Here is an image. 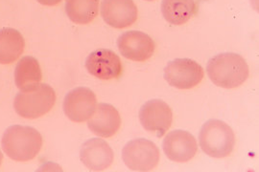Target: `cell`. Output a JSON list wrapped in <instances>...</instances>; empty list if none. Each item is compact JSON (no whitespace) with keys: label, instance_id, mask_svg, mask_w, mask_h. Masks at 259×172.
Returning <instances> with one entry per match:
<instances>
[{"label":"cell","instance_id":"obj_1","mask_svg":"<svg viewBox=\"0 0 259 172\" xmlns=\"http://www.w3.org/2000/svg\"><path fill=\"white\" fill-rule=\"evenodd\" d=\"M206 72L210 81L217 86L232 89L247 81L250 70L247 62L235 53H223L211 58Z\"/></svg>","mask_w":259,"mask_h":172},{"label":"cell","instance_id":"obj_2","mask_svg":"<svg viewBox=\"0 0 259 172\" xmlns=\"http://www.w3.org/2000/svg\"><path fill=\"white\" fill-rule=\"evenodd\" d=\"M2 149L14 161L26 162L40 151L42 138L37 129L26 126H12L4 132Z\"/></svg>","mask_w":259,"mask_h":172},{"label":"cell","instance_id":"obj_3","mask_svg":"<svg viewBox=\"0 0 259 172\" xmlns=\"http://www.w3.org/2000/svg\"><path fill=\"white\" fill-rule=\"evenodd\" d=\"M200 146L212 158H225L232 153L235 135L232 127L220 120H208L199 133Z\"/></svg>","mask_w":259,"mask_h":172},{"label":"cell","instance_id":"obj_4","mask_svg":"<svg viewBox=\"0 0 259 172\" xmlns=\"http://www.w3.org/2000/svg\"><path fill=\"white\" fill-rule=\"evenodd\" d=\"M55 102L54 89L47 83H39L32 89L20 91L14 100V108L22 118L37 119L48 113Z\"/></svg>","mask_w":259,"mask_h":172},{"label":"cell","instance_id":"obj_5","mask_svg":"<svg viewBox=\"0 0 259 172\" xmlns=\"http://www.w3.org/2000/svg\"><path fill=\"white\" fill-rule=\"evenodd\" d=\"M124 163L134 171H150L159 161V149L156 144L143 138L128 142L122 150Z\"/></svg>","mask_w":259,"mask_h":172},{"label":"cell","instance_id":"obj_6","mask_svg":"<svg viewBox=\"0 0 259 172\" xmlns=\"http://www.w3.org/2000/svg\"><path fill=\"white\" fill-rule=\"evenodd\" d=\"M164 79L177 89H191L204 79L202 66L190 59H176L164 68Z\"/></svg>","mask_w":259,"mask_h":172},{"label":"cell","instance_id":"obj_7","mask_svg":"<svg viewBox=\"0 0 259 172\" xmlns=\"http://www.w3.org/2000/svg\"><path fill=\"white\" fill-rule=\"evenodd\" d=\"M139 120L147 131L155 132L157 138H160L171 127L173 114L170 106L163 100H151L141 106Z\"/></svg>","mask_w":259,"mask_h":172},{"label":"cell","instance_id":"obj_8","mask_svg":"<svg viewBox=\"0 0 259 172\" xmlns=\"http://www.w3.org/2000/svg\"><path fill=\"white\" fill-rule=\"evenodd\" d=\"M96 102V96L93 90L88 87H77L66 94L63 108L70 121L83 123L93 116Z\"/></svg>","mask_w":259,"mask_h":172},{"label":"cell","instance_id":"obj_9","mask_svg":"<svg viewBox=\"0 0 259 172\" xmlns=\"http://www.w3.org/2000/svg\"><path fill=\"white\" fill-rule=\"evenodd\" d=\"M121 54L134 62H145L155 52V41L147 34L139 31H128L117 39Z\"/></svg>","mask_w":259,"mask_h":172},{"label":"cell","instance_id":"obj_10","mask_svg":"<svg viewBox=\"0 0 259 172\" xmlns=\"http://www.w3.org/2000/svg\"><path fill=\"white\" fill-rule=\"evenodd\" d=\"M162 149L169 160L185 163L194 157L198 145L191 133L179 129L167 134L162 142Z\"/></svg>","mask_w":259,"mask_h":172},{"label":"cell","instance_id":"obj_11","mask_svg":"<svg viewBox=\"0 0 259 172\" xmlns=\"http://www.w3.org/2000/svg\"><path fill=\"white\" fill-rule=\"evenodd\" d=\"M85 68L93 77L105 81L117 79L122 73L119 56L110 49L93 51L85 60Z\"/></svg>","mask_w":259,"mask_h":172},{"label":"cell","instance_id":"obj_12","mask_svg":"<svg viewBox=\"0 0 259 172\" xmlns=\"http://www.w3.org/2000/svg\"><path fill=\"white\" fill-rule=\"evenodd\" d=\"M101 16L111 27L123 29L137 21L139 13L133 0H103Z\"/></svg>","mask_w":259,"mask_h":172},{"label":"cell","instance_id":"obj_13","mask_svg":"<svg viewBox=\"0 0 259 172\" xmlns=\"http://www.w3.org/2000/svg\"><path fill=\"white\" fill-rule=\"evenodd\" d=\"M113 151L111 146L100 138L87 141L80 149L82 163L93 171H102L113 162Z\"/></svg>","mask_w":259,"mask_h":172},{"label":"cell","instance_id":"obj_14","mask_svg":"<svg viewBox=\"0 0 259 172\" xmlns=\"http://www.w3.org/2000/svg\"><path fill=\"white\" fill-rule=\"evenodd\" d=\"M120 126L119 112L109 103H99L88 123L91 131L102 138L113 136L119 130Z\"/></svg>","mask_w":259,"mask_h":172},{"label":"cell","instance_id":"obj_15","mask_svg":"<svg viewBox=\"0 0 259 172\" xmlns=\"http://www.w3.org/2000/svg\"><path fill=\"white\" fill-rule=\"evenodd\" d=\"M25 41L18 30L2 28L0 30V64L16 62L24 51Z\"/></svg>","mask_w":259,"mask_h":172},{"label":"cell","instance_id":"obj_16","mask_svg":"<svg viewBox=\"0 0 259 172\" xmlns=\"http://www.w3.org/2000/svg\"><path fill=\"white\" fill-rule=\"evenodd\" d=\"M42 79L39 64L33 56L20 59L15 70V83L20 91L29 90L37 86Z\"/></svg>","mask_w":259,"mask_h":172},{"label":"cell","instance_id":"obj_17","mask_svg":"<svg viewBox=\"0 0 259 172\" xmlns=\"http://www.w3.org/2000/svg\"><path fill=\"white\" fill-rule=\"evenodd\" d=\"M161 13L164 19L172 25H183L196 13L194 0H162Z\"/></svg>","mask_w":259,"mask_h":172},{"label":"cell","instance_id":"obj_18","mask_svg":"<svg viewBox=\"0 0 259 172\" xmlns=\"http://www.w3.org/2000/svg\"><path fill=\"white\" fill-rule=\"evenodd\" d=\"M65 12L76 24H89L98 16L99 0H65Z\"/></svg>","mask_w":259,"mask_h":172},{"label":"cell","instance_id":"obj_19","mask_svg":"<svg viewBox=\"0 0 259 172\" xmlns=\"http://www.w3.org/2000/svg\"><path fill=\"white\" fill-rule=\"evenodd\" d=\"M37 1L45 6H54V5L59 4L62 0H37Z\"/></svg>","mask_w":259,"mask_h":172},{"label":"cell","instance_id":"obj_20","mask_svg":"<svg viewBox=\"0 0 259 172\" xmlns=\"http://www.w3.org/2000/svg\"><path fill=\"white\" fill-rule=\"evenodd\" d=\"M2 160H3V154H2V152L0 150V165H1V163H2Z\"/></svg>","mask_w":259,"mask_h":172},{"label":"cell","instance_id":"obj_21","mask_svg":"<svg viewBox=\"0 0 259 172\" xmlns=\"http://www.w3.org/2000/svg\"><path fill=\"white\" fill-rule=\"evenodd\" d=\"M146 1H154V0H146Z\"/></svg>","mask_w":259,"mask_h":172}]
</instances>
